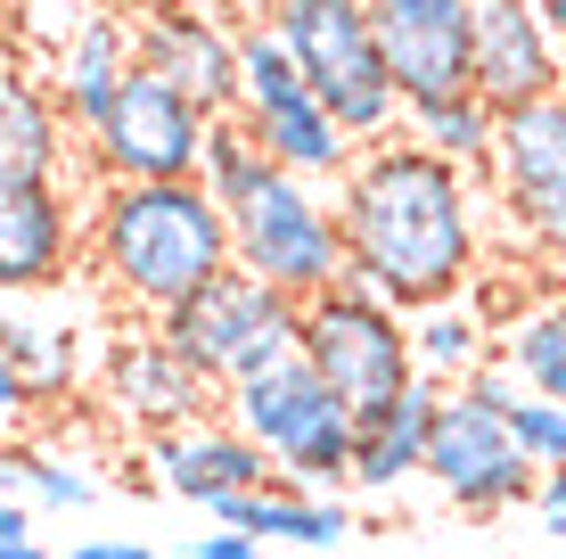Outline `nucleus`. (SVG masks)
<instances>
[{"label":"nucleus","instance_id":"nucleus-10","mask_svg":"<svg viewBox=\"0 0 566 559\" xmlns=\"http://www.w3.org/2000/svg\"><path fill=\"white\" fill-rule=\"evenodd\" d=\"M484 182H493L501 230H510L517 247H534L542 263H566V91L501 115Z\"/></svg>","mask_w":566,"mask_h":559},{"label":"nucleus","instance_id":"nucleus-4","mask_svg":"<svg viewBox=\"0 0 566 559\" xmlns=\"http://www.w3.org/2000/svg\"><path fill=\"white\" fill-rule=\"evenodd\" d=\"M222 420L287 486H312V494L354 486V412L312 379L304 354H280V362H263L255 379L222 387Z\"/></svg>","mask_w":566,"mask_h":559},{"label":"nucleus","instance_id":"nucleus-11","mask_svg":"<svg viewBox=\"0 0 566 559\" xmlns=\"http://www.w3.org/2000/svg\"><path fill=\"white\" fill-rule=\"evenodd\" d=\"M419 477H436V494L460 518H501V510H517L525 494L542 486V469L517 453L510 420H501L484 395H468V387L436 395V428H427V469Z\"/></svg>","mask_w":566,"mask_h":559},{"label":"nucleus","instance_id":"nucleus-30","mask_svg":"<svg viewBox=\"0 0 566 559\" xmlns=\"http://www.w3.org/2000/svg\"><path fill=\"white\" fill-rule=\"evenodd\" d=\"M66 559H156L140 535H99V544H74Z\"/></svg>","mask_w":566,"mask_h":559},{"label":"nucleus","instance_id":"nucleus-1","mask_svg":"<svg viewBox=\"0 0 566 559\" xmlns=\"http://www.w3.org/2000/svg\"><path fill=\"white\" fill-rule=\"evenodd\" d=\"M484 215H493V198L476 189V173L427 157L402 132L369 141L354 148V165L337 182L345 280L395 304V313L452 304L484 272Z\"/></svg>","mask_w":566,"mask_h":559},{"label":"nucleus","instance_id":"nucleus-15","mask_svg":"<svg viewBox=\"0 0 566 559\" xmlns=\"http://www.w3.org/2000/svg\"><path fill=\"white\" fill-rule=\"evenodd\" d=\"M468 91L493 115H517V107L566 91V42L551 33L542 0H476V25H468Z\"/></svg>","mask_w":566,"mask_h":559},{"label":"nucleus","instance_id":"nucleus-12","mask_svg":"<svg viewBox=\"0 0 566 559\" xmlns=\"http://www.w3.org/2000/svg\"><path fill=\"white\" fill-rule=\"evenodd\" d=\"M132 66L165 74L206 124L239 115V17L198 0H132Z\"/></svg>","mask_w":566,"mask_h":559},{"label":"nucleus","instance_id":"nucleus-17","mask_svg":"<svg viewBox=\"0 0 566 559\" xmlns=\"http://www.w3.org/2000/svg\"><path fill=\"white\" fill-rule=\"evenodd\" d=\"M83 280V198L66 182H0V297H50Z\"/></svg>","mask_w":566,"mask_h":559},{"label":"nucleus","instance_id":"nucleus-33","mask_svg":"<svg viewBox=\"0 0 566 559\" xmlns=\"http://www.w3.org/2000/svg\"><path fill=\"white\" fill-rule=\"evenodd\" d=\"M9 535H33V510L25 503H0V544H9Z\"/></svg>","mask_w":566,"mask_h":559},{"label":"nucleus","instance_id":"nucleus-28","mask_svg":"<svg viewBox=\"0 0 566 559\" xmlns=\"http://www.w3.org/2000/svg\"><path fill=\"white\" fill-rule=\"evenodd\" d=\"M501 420H510V436H517V453H525V460H534V469H542V477H551V469H566V403H542V395H517V403H510V412H501Z\"/></svg>","mask_w":566,"mask_h":559},{"label":"nucleus","instance_id":"nucleus-16","mask_svg":"<svg viewBox=\"0 0 566 559\" xmlns=\"http://www.w3.org/2000/svg\"><path fill=\"white\" fill-rule=\"evenodd\" d=\"M99 403L140 436V445H148V436H172V428H198V420L222 412V395H213L156 330L107 338V354H99Z\"/></svg>","mask_w":566,"mask_h":559},{"label":"nucleus","instance_id":"nucleus-19","mask_svg":"<svg viewBox=\"0 0 566 559\" xmlns=\"http://www.w3.org/2000/svg\"><path fill=\"white\" fill-rule=\"evenodd\" d=\"M50 91H57V107H66V124L83 132L91 115H99L115 100V83L132 74V9H107V0H74V17H66V33H57V50H50Z\"/></svg>","mask_w":566,"mask_h":559},{"label":"nucleus","instance_id":"nucleus-35","mask_svg":"<svg viewBox=\"0 0 566 559\" xmlns=\"http://www.w3.org/2000/svg\"><path fill=\"white\" fill-rule=\"evenodd\" d=\"M542 17H551V33L566 42V0H542Z\"/></svg>","mask_w":566,"mask_h":559},{"label":"nucleus","instance_id":"nucleus-34","mask_svg":"<svg viewBox=\"0 0 566 559\" xmlns=\"http://www.w3.org/2000/svg\"><path fill=\"white\" fill-rule=\"evenodd\" d=\"M0 559H57V551H42L33 535H9V544H0Z\"/></svg>","mask_w":566,"mask_h":559},{"label":"nucleus","instance_id":"nucleus-20","mask_svg":"<svg viewBox=\"0 0 566 559\" xmlns=\"http://www.w3.org/2000/svg\"><path fill=\"white\" fill-rule=\"evenodd\" d=\"M74 157V124L50 74L0 50V182H57Z\"/></svg>","mask_w":566,"mask_h":559},{"label":"nucleus","instance_id":"nucleus-2","mask_svg":"<svg viewBox=\"0 0 566 559\" xmlns=\"http://www.w3.org/2000/svg\"><path fill=\"white\" fill-rule=\"evenodd\" d=\"M230 272V215L198 182H99L83 198V280L115 313L165 321Z\"/></svg>","mask_w":566,"mask_h":559},{"label":"nucleus","instance_id":"nucleus-25","mask_svg":"<svg viewBox=\"0 0 566 559\" xmlns=\"http://www.w3.org/2000/svg\"><path fill=\"white\" fill-rule=\"evenodd\" d=\"M402 141H419L427 157H443L460 173H484L493 165V141H501V115L484 107L476 91H460V100H443V107H411L402 115Z\"/></svg>","mask_w":566,"mask_h":559},{"label":"nucleus","instance_id":"nucleus-9","mask_svg":"<svg viewBox=\"0 0 566 559\" xmlns=\"http://www.w3.org/2000/svg\"><path fill=\"white\" fill-rule=\"evenodd\" d=\"M198 148H206V115L148 66H132L115 100L74 132V157L99 182H198Z\"/></svg>","mask_w":566,"mask_h":559},{"label":"nucleus","instance_id":"nucleus-7","mask_svg":"<svg viewBox=\"0 0 566 559\" xmlns=\"http://www.w3.org/2000/svg\"><path fill=\"white\" fill-rule=\"evenodd\" d=\"M239 124H247V141L280 173H296V182L328 189L354 165V141H345V132L328 124V107L304 91L296 58L280 50V33L263 25V9L239 17Z\"/></svg>","mask_w":566,"mask_h":559},{"label":"nucleus","instance_id":"nucleus-23","mask_svg":"<svg viewBox=\"0 0 566 559\" xmlns=\"http://www.w3.org/2000/svg\"><path fill=\"white\" fill-rule=\"evenodd\" d=\"M484 354H493V330H484V313H476L468 297L411 313V362H419L427 387H468Z\"/></svg>","mask_w":566,"mask_h":559},{"label":"nucleus","instance_id":"nucleus-27","mask_svg":"<svg viewBox=\"0 0 566 559\" xmlns=\"http://www.w3.org/2000/svg\"><path fill=\"white\" fill-rule=\"evenodd\" d=\"M0 477H9L17 494H33L42 510H91V503H99V477L74 469V460H57V453H9Z\"/></svg>","mask_w":566,"mask_h":559},{"label":"nucleus","instance_id":"nucleus-31","mask_svg":"<svg viewBox=\"0 0 566 559\" xmlns=\"http://www.w3.org/2000/svg\"><path fill=\"white\" fill-rule=\"evenodd\" d=\"M534 503H542V518H551V535L566 544V469H551V477H542V486H534Z\"/></svg>","mask_w":566,"mask_h":559},{"label":"nucleus","instance_id":"nucleus-13","mask_svg":"<svg viewBox=\"0 0 566 559\" xmlns=\"http://www.w3.org/2000/svg\"><path fill=\"white\" fill-rule=\"evenodd\" d=\"M107 354L99 313L83 304V288H50V297H0V362L17 371L25 403H66L91 379V362Z\"/></svg>","mask_w":566,"mask_h":559},{"label":"nucleus","instance_id":"nucleus-32","mask_svg":"<svg viewBox=\"0 0 566 559\" xmlns=\"http://www.w3.org/2000/svg\"><path fill=\"white\" fill-rule=\"evenodd\" d=\"M25 412H33V403H25V387H17V371L0 362V428H25Z\"/></svg>","mask_w":566,"mask_h":559},{"label":"nucleus","instance_id":"nucleus-24","mask_svg":"<svg viewBox=\"0 0 566 559\" xmlns=\"http://www.w3.org/2000/svg\"><path fill=\"white\" fill-rule=\"evenodd\" d=\"M493 345H501V362L517 371V387H525V395L566 403V288L534 297V304H525V313L510 321V330L493 338Z\"/></svg>","mask_w":566,"mask_h":559},{"label":"nucleus","instance_id":"nucleus-29","mask_svg":"<svg viewBox=\"0 0 566 559\" xmlns=\"http://www.w3.org/2000/svg\"><path fill=\"white\" fill-rule=\"evenodd\" d=\"M189 559H263V544H255V535L213 527V535H189Z\"/></svg>","mask_w":566,"mask_h":559},{"label":"nucleus","instance_id":"nucleus-22","mask_svg":"<svg viewBox=\"0 0 566 559\" xmlns=\"http://www.w3.org/2000/svg\"><path fill=\"white\" fill-rule=\"evenodd\" d=\"M436 395L443 387H419L402 403H386L378 420H354V486L361 494H395L411 486V477L427 469V428H436Z\"/></svg>","mask_w":566,"mask_h":559},{"label":"nucleus","instance_id":"nucleus-21","mask_svg":"<svg viewBox=\"0 0 566 559\" xmlns=\"http://www.w3.org/2000/svg\"><path fill=\"white\" fill-rule=\"evenodd\" d=\"M230 535H255V544H296V551H337L354 535V510L337 494H312V486H287L271 477L263 494H239V503L213 510Z\"/></svg>","mask_w":566,"mask_h":559},{"label":"nucleus","instance_id":"nucleus-37","mask_svg":"<svg viewBox=\"0 0 566 559\" xmlns=\"http://www.w3.org/2000/svg\"><path fill=\"white\" fill-rule=\"evenodd\" d=\"M263 9H280V0H263Z\"/></svg>","mask_w":566,"mask_h":559},{"label":"nucleus","instance_id":"nucleus-5","mask_svg":"<svg viewBox=\"0 0 566 559\" xmlns=\"http://www.w3.org/2000/svg\"><path fill=\"white\" fill-rule=\"evenodd\" d=\"M230 272L280 288V297H328L345 280V230H337V198L321 182L271 165L239 206H230Z\"/></svg>","mask_w":566,"mask_h":559},{"label":"nucleus","instance_id":"nucleus-36","mask_svg":"<svg viewBox=\"0 0 566 559\" xmlns=\"http://www.w3.org/2000/svg\"><path fill=\"white\" fill-rule=\"evenodd\" d=\"M198 9H222V17H247V0H198Z\"/></svg>","mask_w":566,"mask_h":559},{"label":"nucleus","instance_id":"nucleus-14","mask_svg":"<svg viewBox=\"0 0 566 559\" xmlns=\"http://www.w3.org/2000/svg\"><path fill=\"white\" fill-rule=\"evenodd\" d=\"M386 50V83H395L402 115L411 107H443L468 91V25L476 0H361Z\"/></svg>","mask_w":566,"mask_h":559},{"label":"nucleus","instance_id":"nucleus-6","mask_svg":"<svg viewBox=\"0 0 566 559\" xmlns=\"http://www.w3.org/2000/svg\"><path fill=\"white\" fill-rule=\"evenodd\" d=\"M296 354L312 362V379H321L328 395L345 403L354 420H378L386 403H402L419 387V362H411V313H395V304H378L369 288L337 280L328 297L304 304L296 321Z\"/></svg>","mask_w":566,"mask_h":559},{"label":"nucleus","instance_id":"nucleus-8","mask_svg":"<svg viewBox=\"0 0 566 559\" xmlns=\"http://www.w3.org/2000/svg\"><path fill=\"white\" fill-rule=\"evenodd\" d=\"M296 321H304L296 297H280V288H263L247 272H222L213 288H198L189 304H172V313L156 321V338H165L172 354L222 395V387H239V379H255L263 362L296 354Z\"/></svg>","mask_w":566,"mask_h":559},{"label":"nucleus","instance_id":"nucleus-3","mask_svg":"<svg viewBox=\"0 0 566 559\" xmlns=\"http://www.w3.org/2000/svg\"><path fill=\"white\" fill-rule=\"evenodd\" d=\"M263 25L280 33L304 91L328 107V124L354 148L402 132V100L386 83V50H378V25H369L361 0H280V9H263Z\"/></svg>","mask_w":566,"mask_h":559},{"label":"nucleus","instance_id":"nucleus-26","mask_svg":"<svg viewBox=\"0 0 566 559\" xmlns=\"http://www.w3.org/2000/svg\"><path fill=\"white\" fill-rule=\"evenodd\" d=\"M263 173H271V157H263L255 141H247V124H239V115L206 124V148H198V189H206L213 206H222V215H230V206H239L247 189L263 182Z\"/></svg>","mask_w":566,"mask_h":559},{"label":"nucleus","instance_id":"nucleus-18","mask_svg":"<svg viewBox=\"0 0 566 559\" xmlns=\"http://www.w3.org/2000/svg\"><path fill=\"white\" fill-rule=\"evenodd\" d=\"M148 469H156V486H165V494H181V503H198V510H222V503H239V494H263L271 477H280L239 428H230L222 412L198 420V428L148 436Z\"/></svg>","mask_w":566,"mask_h":559}]
</instances>
